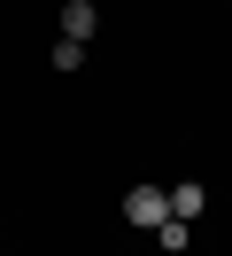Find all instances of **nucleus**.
Masks as SVG:
<instances>
[{
    "label": "nucleus",
    "mask_w": 232,
    "mask_h": 256,
    "mask_svg": "<svg viewBox=\"0 0 232 256\" xmlns=\"http://www.w3.org/2000/svg\"><path fill=\"white\" fill-rule=\"evenodd\" d=\"M201 202H209V194H201L194 178H186V186H170V218H201Z\"/></svg>",
    "instance_id": "4"
},
{
    "label": "nucleus",
    "mask_w": 232,
    "mask_h": 256,
    "mask_svg": "<svg viewBox=\"0 0 232 256\" xmlns=\"http://www.w3.org/2000/svg\"><path fill=\"white\" fill-rule=\"evenodd\" d=\"M46 62H54L62 78H70V70H85V39H54V54H46Z\"/></svg>",
    "instance_id": "3"
},
{
    "label": "nucleus",
    "mask_w": 232,
    "mask_h": 256,
    "mask_svg": "<svg viewBox=\"0 0 232 256\" xmlns=\"http://www.w3.org/2000/svg\"><path fill=\"white\" fill-rule=\"evenodd\" d=\"M101 32V8L93 0H62V39H93Z\"/></svg>",
    "instance_id": "2"
},
{
    "label": "nucleus",
    "mask_w": 232,
    "mask_h": 256,
    "mask_svg": "<svg viewBox=\"0 0 232 256\" xmlns=\"http://www.w3.org/2000/svg\"><path fill=\"white\" fill-rule=\"evenodd\" d=\"M155 240H163V248L178 256V248H186V218H163V225H155Z\"/></svg>",
    "instance_id": "5"
},
{
    "label": "nucleus",
    "mask_w": 232,
    "mask_h": 256,
    "mask_svg": "<svg viewBox=\"0 0 232 256\" xmlns=\"http://www.w3.org/2000/svg\"><path fill=\"white\" fill-rule=\"evenodd\" d=\"M163 218H170V194L163 186H132V194H124V225H147V233H155Z\"/></svg>",
    "instance_id": "1"
}]
</instances>
